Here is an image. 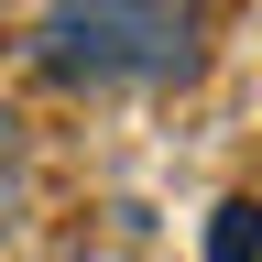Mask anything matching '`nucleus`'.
<instances>
[{
	"mask_svg": "<svg viewBox=\"0 0 262 262\" xmlns=\"http://www.w3.org/2000/svg\"><path fill=\"white\" fill-rule=\"evenodd\" d=\"M33 66L66 88H164L196 66V0H44Z\"/></svg>",
	"mask_w": 262,
	"mask_h": 262,
	"instance_id": "obj_1",
	"label": "nucleus"
},
{
	"mask_svg": "<svg viewBox=\"0 0 262 262\" xmlns=\"http://www.w3.org/2000/svg\"><path fill=\"white\" fill-rule=\"evenodd\" d=\"M208 262H262V208L251 196H229V208L208 219Z\"/></svg>",
	"mask_w": 262,
	"mask_h": 262,
	"instance_id": "obj_2",
	"label": "nucleus"
}]
</instances>
